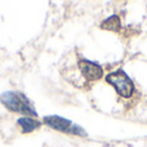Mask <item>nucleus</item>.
Masks as SVG:
<instances>
[{
    "label": "nucleus",
    "mask_w": 147,
    "mask_h": 147,
    "mask_svg": "<svg viewBox=\"0 0 147 147\" xmlns=\"http://www.w3.org/2000/svg\"><path fill=\"white\" fill-rule=\"evenodd\" d=\"M0 101L10 111L23 112V114L36 116V112L34 110V107L31 106L30 101L21 93H17V92H5V93H3L0 96Z\"/></svg>",
    "instance_id": "f257e3e1"
},
{
    "label": "nucleus",
    "mask_w": 147,
    "mask_h": 147,
    "mask_svg": "<svg viewBox=\"0 0 147 147\" xmlns=\"http://www.w3.org/2000/svg\"><path fill=\"white\" fill-rule=\"evenodd\" d=\"M106 80L116 89V92L123 98H129L134 93V84L123 70H117L116 72L107 75Z\"/></svg>",
    "instance_id": "f03ea898"
},
{
    "label": "nucleus",
    "mask_w": 147,
    "mask_h": 147,
    "mask_svg": "<svg viewBox=\"0 0 147 147\" xmlns=\"http://www.w3.org/2000/svg\"><path fill=\"white\" fill-rule=\"evenodd\" d=\"M44 123L48 127L53 128V129L58 130V132H69V133H72V134L85 136V132H84L83 128L78 127V125H74L70 120L63 119L61 116H47L44 119Z\"/></svg>",
    "instance_id": "7ed1b4c3"
},
{
    "label": "nucleus",
    "mask_w": 147,
    "mask_h": 147,
    "mask_svg": "<svg viewBox=\"0 0 147 147\" xmlns=\"http://www.w3.org/2000/svg\"><path fill=\"white\" fill-rule=\"evenodd\" d=\"M79 69H80L83 76L89 81H97L103 76V70L101 66H98L94 62H90L88 59H80L79 61Z\"/></svg>",
    "instance_id": "20e7f679"
},
{
    "label": "nucleus",
    "mask_w": 147,
    "mask_h": 147,
    "mask_svg": "<svg viewBox=\"0 0 147 147\" xmlns=\"http://www.w3.org/2000/svg\"><path fill=\"white\" fill-rule=\"evenodd\" d=\"M18 125L21 127V129H22L23 133H30V132H32V130L38 129V128L41 125V123L36 119L26 116V117L18 119Z\"/></svg>",
    "instance_id": "39448f33"
},
{
    "label": "nucleus",
    "mask_w": 147,
    "mask_h": 147,
    "mask_svg": "<svg viewBox=\"0 0 147 147\" xmlns=\"http://www.w3.org/2000/svg\"><path fill=\"white\" fill-rule=\"evenodd\" d=\"M102 28L106 30H111V31H117L120 28V20L117 16H111L109 20H106L102 23Z\"/></svg>",
    "instance_id": "423d86ee"
}]
</instances>
